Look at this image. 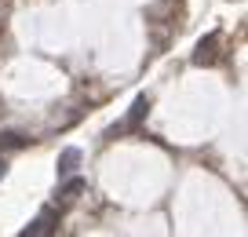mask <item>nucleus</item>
Masks as SVG:
<instances>
[{"label": "nucleus", "mask_w": 248, "mask_h": 237, "mask_svg": "<svg viewBox=\"0 0 248 237\" xmlns=\"http://www.w3.org/2000/svg\"><path fill=\"white\" fill-rule=\"evenodd\" d=\"M216 59H219V33H208V37H201L194 51V66H212Z\"/></svg>", "instance_id": "1"}, {"label": "nucleus", "mask_w": 248, "mask_h": 237, "mask_svg": "<svg viewBox=\"0 0 248 237\" xmlns=\"http://www.w3.org/2000/svg\"><path fill=\"white\" fill-rule=\"evenodd\" d=\"M146 113H150V95H139V99L132 102V110H128V117H124L121 128H139V124L146 121Z\"/></svg>", "instance_id": "2"}, {"label": "nucleus", "mask_w": 248, "mask_h": 237, "mask_svg": "<svg viewBox=\"0 0 248 237\" xmlns=\"http://www.w3.org/2000/svg\"><path fill=\"white\" fill-rule=\"evenodd\" d=\"M55 230V212H40L30 226L22 230V237H40V234H51Z\"/></svg>", "instance_id": "3"}, {"label": "nucleus", "mask_w": 248, "mask_h": 237, "mask_svg": "<svg viewBox=\"0 0 248 237\" xmlns=\"http://www.w3.org/2000/svg\"><path fill=\"white\" fill-rule=\"evenodd\" d=\"M77 164H80V150H77V146H66V150L59 153V175H62V179L73 175V172H77Z\"/></svg>", "instance_id": "4"}, {"label": "nucleus", "mask_w": 248, "mask_h": 237, "mask_svg": "<svg viewBox=\"0 0 248 237\" xmlns=\"http://www.w3.org/2000/svg\"><path fill=\"white\" fill-rule=\"evenodd\" d=\"M26 142H30V139L18 135V131H4V135H0V146H4V150H22Z\"/></svg>", "instance_id": "5"}, {"label": "nucleus", "mask_w": 248, "mask_h": 237, "mask_svg": "<svg viewBox=\"0 0 248 237\" xmlns=\"http://www.w3.org/2000/svg\"><path fill=\"white\" fill-rule=\"evenodd\" d=\"M66 179H70V183H66V186H62V190H59V197L73 201V197H77L80 190H84V179H77V175H66Z\"/></svg>", "instance_id": "6"}, {"label": "nucleus", "mask_w": 248, "mask_h": 237, "mask_svg": "<svg viewBox=\"0 0 248 237\" xmlns=\"http://www.w3.org/2000/svg\"><path fill=\"white\" fill-rule=\"evenodd\" d=\"M8 175V161H4V157H0V179Z\"/></svg>", "instance_id": "7"}]
</instances>
